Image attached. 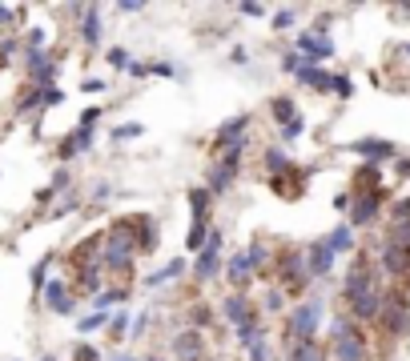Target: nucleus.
<instances>
[{
  "instance_id": "obj_1",
  "label": "nucleus",
  "mask_w": 410,
  "mask_h": 361,
  "mask_svg": "<svg viewBox=\"0 0 410 361\" xmlns=\"http://www.w3.org/2000/svg\"><path fill=\"white\" fill-rule=\"evenodd\" d=\"M133 257H141V245H137V221H117L113 229L105 233V245H101V269H113V273H125L133 265Z\"/></svg>"
},
{
  "instance_id": "obj_2",
  "label": "nucleus",
  "mask_w": 410,
  "mask_h": 361,
  "mask_svg": "<svg viewBox=\"0 0 410 361\" xmlns=\"http://www.w3.org/2000/svg\"><path fill=\"white\" fill-rule=\"evenodd\" d=\"M330 358L334 361H370V341H366V333H362L358 321H350V317H338L334 325H330Z\"/></svg>"
},
{
  "instance_id": "obj_3",
  "label": "nucleus",
  "mask_w": 410,
  "mask_h": 361,
  "mask_svg": "<svg viewBox=\"0 0 410 361\" xmlns=\"http://www.w3.org/2000/svg\"><path fill=\"white\" fill-rule=\"evenodd\" d=\"M322 317H326V305H322V297H306V301H302V305L290 313V321H286V333H290L294 341H318Z\"/></svg>"
},
{
  "instance_id": "obj_4",
  "label": "nucleus",
  "mask_w": 410,
  "mask_h": 361,
  "mask_svg": "<svg viewBox=\"0 0 410 361\" xmlns=\"http://www.w3.org/2000/svg\"><path fill=\"white\" fill-rule=\"evenodd\" d=\"M378 289V265L366 257V253H358L354 261L346 265V281H342V297H346V305L350 301H358V297L366 293H374Z\"/></svg>"
},
{
  "instance_id": "obj_5",
  "label": "nucleus",
  "mask_w": 410,
  "mask_h": 361,
  "mask_svg": "<svg viewBox=\"0 0 410 361\" xmlns=\"http://www.w3.org/2000/svg\"><path fill=\"white\" fill-rule=\"evenodd\" d=\"M246 148H249V141H237L233 148H226L221 157H217V164H214V173H210V193L214 197H221V193H230V185L237 180V173H242V157H246Z\"/></svg>"
},
{
  "instance_id": "obj_6",
  "label": "nucleus",
  "mask_w": 410,
  "mask_h": 361,
  "mask_svg": "<svg viewBox=\"0 0 410 361\" xmlns=\"http://www.w3.org/2000/svg\"><path fill=\"white\" fill-rule=\"evenodd\" d=\"M378 325L390 333L394 341H402L410 333V301L402 293H386L382 297V309H378Z\"/></svg>"
},
{
  "instance_id": "obj_7",
  "label": "nucleus",
  "mask_w": 410,
  "mask_h": 361,
  "mask_svg": "<svg viewBox=\"0 0 410 361\" xmlns=\"http://www.w3.org/2000/svg\"><path fill=\"white\" fill-rule=\"evenodd\" d=\"M310 285V273H306V249H290V253H281L278 257V289H294L302 293Z\"/></svg>"
},
{
  "instance_id": "obj_8",
  "label": "nucleus",
  "mask_w": 410,
  "mask_h": 361,
  "mask_svg": "<svg viewBox=\"0 0 410 361\" xmlns=\"http://www.w3.org/2000/svg\"><path fill=\"white\" fill-rule=\"evenodd\" d=\"M221 245H226V237H221V229H210V241H205V249L193 257V277L201 281V285H210V281L226 269V261H221Z\"/></svg>"
},
{
  "instance_id": "obj_9",
  "label": "nucleus",
  "mask_w": 410,
  "mask_h": 361,
  "mask_svg": "<svg viewBox=\"0 0 410 361\" xmlns=\"http://www.w3.org/2000/svg\"><path fill=\"white\" fill-rule=\"evenodd\" d=\"M298 52L306 56V61H314V65H322V61H330L334 56V36H330L326 24H318V29H310V33L298 36Z\"/></svg>"
},
{
  "instance_id": "obj_10",
  "label": "nucleus",
  "mask_w": 410,
  "mask_h": 361,
  "mask_svg": "<svg viewBox=\"0 0 410 361\" xmlns=\"http://www.w3.org/2000/svg\"><path fill=\"white\" fill-rule=\"evenodd\" d=\"M249 125H254L249 113H237V116H230V121H221L217 132H214V153H226V148H233L237 141H249Z\"/></svg>"
},
{
  "instance_id": "obj_11",
  "label": "nucleus",
  "mask_w": 410,
  "mask_h": 361,
  "mask_svg": "<svg viewBox=\"0 0 410 361\" xmlns=\"http://www.w3.org/2000/svg\"><path fill=\"white\" fill-rule=\"evenodd\" d=\"M378 269L386 273V277H394V281H402L410 273V245H398V241H386L382 245V253H378Z\"/></svg>"
},
{
  "instance_id": "obj_12",
  "label": "nucleus",
  "mask_w": 410,
  "mask_h": 361,
  "mask_svg": "<svg viewBox=\"0 0 410 361\" xmlns=\"http://www.w3.org/2000/svg\"><path fill=\"white\" fill-rule=\"evenodd\" d=\"M382 189L378 193H354V205H350V229L358 225V229H366V225H374L378 209H382Z\"/></svg>"
},
{
  "instance_id": "obj_13",
  "label": "nucleus",
  "mask_w": 410,
  "mask_h": 361,
  "mask_svg": "<svg viewBox=\"0 0 410 361\" xmlns=\"http://www.w3.org/2000/svg\"><path fill=\"white\" fill-rule=\"evenodd\" d=\"M41 301H45V309L61 313V317H68V313H73V305H77V297L68 293V281H61V277H49V285H45Z\"/></svg>"
},
{
  "instance_id": "obj_14",
  "label": "nucleus",
  "mask_w": 410,
  "mask_h": 361,
  "mask_svg": "<svg viewBox=\"0 0 410 361\" xmlns=\"http://www.w3.org/2000/svg\"><path fill=\"white\" fill-rule=\"evenodd\" d=\"M350 153H362L370 164H382V161H394V157H398L394 141H382V137H362V141H350Z\"/></svg>"
},
{
  "instance_id": "obj_15",
  "label": "nucleus",
  "mask_w": 410,
  "mask_h": 361,
  "mask_svg": "<svg viewBox=\"0 0 410 361\" xmlns=\"http://www.w3.org/2000/svg\"><path fill=\"white\" fill-rule=\"evenodd\" d=\"M334 253H330V245L326 241H314L310 249H306V273H310V281H322V277H330V269H334Z\"/></svg>"
},
{
  "instance_id": "obj_16",
  "label": "nucleus",
  "mask_w": 410,
  "mask_h": 361,
  "mask_svg": "<svg viewBox=\"0 0 410 361\" xmlns=\"http://www.w3.org/2000/svg\"><path fill=\"white\" fill-rule=\"evenodd\" d=\"M169 349H173V361H205V353H201L205 345H201V333H197V329H185V333H177Z\"/></svg>"
},
{
  "instance_id": "obj_17",
  "label": "nucleus",
  "mask_w": 410,
  "mask_h": 361,
  "mask_svg": "<svg viewBox=\"0 0 410 361\" xmlns=\"http://www.w3.org/2000/svg\"><path fill=\"white\" fill-rule=\"evenodd\" d=\"M334 77H338V72H326V68L314 65V61H306V65L298 68V81L310 84L314 93H334Z\"/></svg>"
},
{
  "instance_id": "obj_18",
  "label": "nucleus",
  "mask_w": 410,
  "mask_h": 361,
  "mask_svg": "<svg viewBox=\"0 0 410 361\" xmlns=\"http://www.w3.org/2000/svg\"><path fill=\"white\" fill-rule=\"evenodd\" d=\"M221 317H226L233 329L246 325L249 317H254V305H249V297H246V293H230L226 301H221Z\"/></svg>"
},
{
  "instance_id": "obj_19",
  "label": "nucleus",
  "mask_w": 410,
  "mask_h": 361,
  "mask_svg": "<svg viewBox=\"0 0 410 361\" xmlns=\"http://www.w3.org/2000/svg\"><path fill=\"white\" fill-rule=\"evenodd\" d=\"M226 277H230L233 293H246V289H249V277H254V269H249V257H246V253H233L230 261H226Z\"/></svg>"
},
{
  "instance_id": "obj_20",
  "label": "nucleus",
  "mask_w": 410,
  "mask_h": 361,
  "mask_svg": "<svg viewBox=\"0 0 410 361\" xmlns=\"http://www.w3.org/2000/svg\"><path fill=\"white\" fill-rule=\"evenodd\" d=\"M101 13H105L101 4H85V13H81V40L89 49H97L101 33H105V29H101Z\"/></svg>"
},
{
  "instance_id": "obj_21",
  "label": "nucleus",
  "mask_w": 410,
  "mask_h": 361,
  "mask_svg": "<svg viewBox=\"0 0 410 361\" xmlns=\"http://www.w3.org/2000/svg\"><path fill=\"white\" fill-rule=\"evenodd\" d=\"M93 132H97V129H73V132L65 137V141H61L57 157H61V161H73V157H81L85 148L93 145Z\"/></svg>"
},
{
  "instance_id": "obj_22",
  "label": "nucleus",
  "mask_w": 410,
  "mask_h": 361,
  "mask_svg": "<svg viewBox=\"0 0 410 361\" xmlns=\"http://www.w3.org/2000/svg\"><path fill=\"white\" fill-rule=\"evenodd\" d=\"M286 361H330V349H322L318 341H294L286 349Z\"/></svg>"
},
{
  "instance_id": "obj_23",
  "label": "nucleus",
  "mask_w": 410,
  "mask_h": 361,
  "mask_svg": "<svg viewBox=\"0 0 410 361\" xmlns=\"http://www.w3.org/2000/svg\"><path fill=\"white\" fill-rule=\"evenodd\" d=\"M185 273V257H173V261H165L161 269H153L145 277V289H161L165 281H173V277H181Z\"/></svg>"
},
{
  "instance_id": "obj_24",
  "label": "nucleus",
  "mask_w": 410,
  "mask_h": 361,
  "mask_svg": "<svg viewBox=\"0 0 410 361\" xmlns=\"http://www.w3.org/2000/svg\"><path fill=\"white\" fill-rule=\"evenodd\" d=\"M185 201H189V213H193V221H205V225H210V205H214V193L201 185V189H189V193H185Z\"/></svg>"
},
{
  "instance_id": "obj_25",
  "label": "nucleus",
  "mask_w": 410,
  "mask_h": 361,
  "mask_svg": "<svg viewBox=\"0 0 410 361\" xmlns=\"http://www.w3.org/2000/svg\"><path fill=\"white\" fill-rule=\"evenodd\" d=\"M322 241L330 245V253H334V257H338V253H350V249H354V229H350V225L342 221V225H334V229H330Z\"/></svg>"
},
{
  "instance_id": "obj_26",
  "label": "nucleus",
  "mask_w": 410,
  "mask_h": 361,
  "mask_svg": "<svg viewBox=\"0 0 410 361\" xmlns=\"http://www.w3.org/2000/svg\"><path fill=\"white\" fill-rule=\"evenodd\" d=\"M133 221H137V245H141V253H153L157 249V221L149 213L133 217Z\"/></svg>"
},
{
  "instance_id": "obj_27",
  "label": "nucleus",
  "mask_w": 410,
  "mask_h": 361,
  "mask_svg": "<svg viewBox=\"0 0 410 361\" xmlns=\"http://www.w3.org/2000/svg\"><path fill=\"white\" fill-rule=\"evenodd\" d=\"M97 329H109V313H101V309H93V313H85V317H77V333H97Z\"/></svg>"
},
{
  "instance_id": "obj_28",
  "label": "nucleus",
  "mask_w": 410,
  "mask_h": 361,
  "mask_svg": "<svg viewBox=\"0 0 410 361\" xmlns=\"http://www.w3.org/2000/svg\"><path fill=\"white\" fill-rule=\"evenodd\" d=\"M270 113H274V121H278V129L286 125V121H294L298 116V105L290 97H274V105H270Z\"/></svg>"
},
{
  "instance_id": "obj_29",
  "label": "nucleus",
  "mask_w": 410,
  "mask_h": 361,
  "mask_svg": "<svg viewBox=\"0 0 410 361\" xmlns=\"http://www.w3.org/2000/svg\"><path fill=\"white\" fill-rule=\"evenodd\" d=\"M242 253L249 257V269H254V273H258V269H262V265L270 261V249H265V241H249V245L242 249Z\"/></svg>"
},
{
  "instance_id": "obj_30",
  "label": "nucleus",
  "mask_w": 410,
  "mask_h": 361,
  "mask_svg": "<svg viewBox=\"0 0 410 361\" xmlns=\"http://www.w3.org/2000/svg\"><path fill=\"white\" fill-rule=\"evenodd\" d=\"M49 265H52V253H49V257H41V261L33 265V293L36 297L45 293V285H49Z\"/></svg>"
},
{
  "instance_id": "obj_31",
  "label": "nucleus",
  "mask_w": 410,
  "mask_h": 361,
  "mask_svg": "<svg viewBox=\"0 0 410 361\" xmlns=\"http://www.w3.org/2000/svg\"><path fill=\"white\" fill-rule=\"evenodd\" d=\"M105 61H109V68H117V72H129V68H133V56H129V49H121V45L105 52Z\"/></svg>"
},
{
  "instance_id": "obj_32",
  "label": "nucleus",
  "mask_w": 410,
  "mask_h": 361,
  "mask_svg": "<svg viewBox=\"0 0 410 361\" xmlns=\"http://www.w3.org/2000/svg\"><path fill=\"white\" fill-rule=\"evenodd\" d=\"M77 205H81V193H77V189H68V193H61V201H57V209H52V221H61L65 213H73Z\"/></svg>"
},
{
  "instance_id": "obj_33",
  "label": "nucleus",
  "mask_w": 410,
  "mask_h": 361,
  "mask_svg": "<svg viewBox=\"0 0 410 361\" xmlns=\"http://www.w3.org/2000/svg\"><path fill=\"white\" fill-rule=\"evenodd\" d=\"M281 141H286V145H294V141H298V137H302V132H306V116H302V113H298L294 116V121H286V125H281Z\"/></svg>"
},
{
  "instance_id": "obj_34",
  "label": "nucleus",
  "mask_w": 410,
  "mask_h": 361,
  "mask_svg": "<svg viewBox=\"0 0 410 361\" xmlns=\"http://www.w3.org/2000/svg\"><path fill=\"white\" fill-rule=\"evenodd\" d=\"M109 333H113V337H125V333H133V321H129V313H125V309L109 313Z\"/></svg>"
},
{
  "instance_id": "obj_35",
  "label": "nucleus",
  "mask_w": 410,
  "mask_h": 361,
  "mask_svg": "<svg viewBox=\"0 0 410 361\" xmlns=\"http://www.w3.org/2000/svg\"><path fill=\"white\" fill-rule=\"evenodd\" d=\"M265 169H270V173H286V169H290V153H286V148H265Z\"/></svg>"
},
{
  "instance_id": "obj_36",
  "label": "nucleus",
  "mask_w": 410,
  "mask_h": 361,
  "mask_svg": "<svg viewBox=\"0 0 410 361\" xmlns=\"http://www.w3.org/2000/svg\"><path fill=\"white\" fill-rule=\"evenodd\" d=\"M262 305H265V313L286 309V293H281L278 285H270V289H265V297H262Z\"/></svg>"
},
{
  "instance_id": "obj_37",
  "label": "nucleus",
  "mask_w": 410,
  "mask_h": 361,
  "mask_svg": "<svg viewBox=\"0 0 410 361\" xmlns=\"http://www.w3.org/2000/svg\"><path fill=\"white\" fill-rule=\"evenodd\" d=\"M133 137H145V125L141 121H129V125H117L113 141H133Z\"/></svg>"
},
{
  "instance_id": "obj_38",
  "label": "nucleus",
  "mask_w": 410,
  "mask_h": 361,
  "mask_svg": "<svg viewBox=\"0 0 410 361\" xmlns=\"http://www.w3.org/2000/svg\"><path fill=\"white\" fill-rule=\"evenodd\" d=\"M185 317H189V325H193V329H205V325H214V313L205 309V305H193V309L185 313Z\"/></svg>"
},
{
  "instance_id": "obj_39",
  "label": "nucleus",
  "mask_w": 410,
  "mask_h": 361,
  "mask_svg": "<svg viewBox=\"0 0 410 361\" xmlns=\"http://www.w3.org/2000/svg\"><path fill=\"white\" fill-rule=\"evenodd\" d=\"M36 89V84H33ZM65 93H61V84H49V89H41V109H52V105H61Z\"/></svg>"
},
{
  "instance_id": "obj_40",
  "label": "nucleus",
  "mask_w": 410,
  "mask_h": 361,
  "mask_svg": "<svg viewBox=\"0 0 410 361\" xmlns=\"http://www.w3.org/2000/svg\"><path fill=\"white\" fill-rule=\"evenodd\" d=\"M298 13H302V8H278V13H274V29H278V33H286V29L298 20Z\"/></svg>"
},
{
  "instance_id": "obj_41",
  "label": "nucleus",
  "mask_w": 410,
  "mask_h": 361,
  "mask_svg": "<svg viewBox=\"0 0 410 361\" xmlns=\"http://www.w3.org/2000/svg\"><path fill=\"white\" fill-rule=\"evenodd\" d=\"M125 297H129L125 289H105V293H97V297H93V305H97V309L105 313V305H113V301H125Z\"/></svg>"
},
{
  "instance_id": "obj_42",
  "label": "nucleus",
  "mask_w": 410,
  "mask_h": 361,
  "mask_svg": "<svg viewBox=\"0 0 410 361\" xmlns=\"http://www.w3.org/2000/svg\"><path fill=\"white\" fill-rule=\"evenodd\" d=\"M246 358L249 361H270V341H265V337H262V341H249L246 345Z\"/></svg>"
},
{
  "instance_id": "obj_43",
  "label": "nucleus",
  "mask_w": 410,
  "mask_h": 361,
  "mask_svg": "<svg viewBox=\"0 0 410 361\" xmlns=\"http://www.w3.org/2000/svg\"><path fill=\"white\" fill-rule=\"evenodd\" d=\"M306 65V56H302V52H286V56H281V72H290V77H298V68Z\"/></svg>"
},
{
  "instance_id": "obj_44",
  "label": "nucleus",
  "mask_w": 410,
  "mask_h": 361,
  "mask_svg": "<svg viewBox=\"0 0 410 361\" xmlns=\"http://www.w3.org/2000/svg\"><path fill=\"white\" fill-rule=\"evenodd\" d=\"M109 197H113V185H109V180H97V185H93V193H89L93 205H105Z\"/></svg>"
},
{
  "instance_id": "obj_45",
  "label": "nucleus",
  "mask_w": 410,
  "mask_h": 361,
  "mask_svg": "<svg viewBox=\"0 0 410 361\" xmlns=\"http://www.w3.org/2000/svg\"><path fill=\"white\" fill-rule=\"evenodd\" d=\"M101 113H105V109H97V105H93V109H85V113H81V121H77V129H97Z\"/></svg>"
},
{
  "instance_id": "obj_46",
  "label": "nucleus",
  "mask_w": 410,
  "mask_h": 361,
  "mask_svg": "<svg viewBox=\"0 0 410 361\" xmlns=\"http://www.w3.org/2000/svg\"><path fill=\"white\" fill-rule=\"evenodd\" d=\"M29 109H41V89H29L20 97V113H29Z\"/></svg>"
},
{
  "instance_id": "obj_47",
  "label": "nucleus",
  "mask_w": 410,
  "mask_h": 361,
  "mask_svg": "<svg viewBox=\"0 0 410 361\" xmlns=\"http://www.w3.org/2000/svg\"><path fill=\"white\" fill-rule=\"evenodd\" d=\"M354 93V81L350 77H334V97H350Z\"/></svg>"
},
{
  "instance_id": "obj_48",
  "label": "nucleus",
  "mask_w": 410,
  "mask_h": 361,
  "mask_svg": "<svg viewBox=\"0 0 410 361\" xmlns=\"http://www.w3.org/2000/svg\"><path fill=\"white\" fill-rule=\"evenodd\" d=\"M237 13H242V17H265V13H270V8H265V4H237Z\"/></svg>"
},
{
  "instance_id": "obj_49",
  "label": "nucleus",
  "mask_w": 410,
  "mask_h": 361,
  "mask_svg": "<svg viewBox=\"0 0 410 361\" xmlns=\"http://www.w3.org/2000/svg\"><path fill=\"white\" fill-rule=\"evenodd\" d=\"M117 13H125V17H137V13H145V4H141V0H125V4H117Z\"/></svg>"
},
{
  "instance_id": "obj_50",
  "label": "nucleus",
  "mask_w": 410,
  "mask_h": 361,
  "mask_svg": "<svg viewBox=\"0 0 410 361\" xmlns=\"http://www.w3.org/2000/svg\"><path fill=\"white\" fill-rule=\"evenodd\" d=\"M77 361H101V349H93V345H77Z\"/></svg>"
},
{
  "instance_id": "obj_51",
  "label": "nucleus",
  "mask_w": 410,
  "mask_h": 361,
  "mask_svg": "<svg viewBox=\"0 0 410 361\" xmlns=\"http://www.w3.org/2000/svg\"><path fill=\"white\" fill-rule=\"evenodd\" d=\"M20 13L17 8H8V4H0V29H8V24H13V20H17Z\"/></svg>"
},
{
  "instance_id": "obj_52",
  "label": "nucleus",
  "mask_w": 410,
  "mask_h": 361,
  "mask_svg": "<svg viewBox=\"0 0 410 361\" xmlns=\"http://www.w3.org/2000/svg\"><path fill=\"white\" fill-rule=\"evenodd\" d=\"M13 52H17V40H0V65H8Z\"/></svg>"
},
{
  "instance_id": "obj_53",
  "label": "nucleus",
  "mask_w": 410,
  "mask_h": 361,
  "mask_svg": "<svg viewBox=\"0 0 410 361\" xmlns=\"http://www.w3.org/2000/svg\"><path fill=\"white\" fill-rule=\"evenodd\" d=\"M149 317H153V313H137V321H133V333H137V337H141V333H145V325H149Z\"/></svg>"
},
{
  "instance_id": "obj_54",
  "label": "nucleus",
  "mask_w": 410,
  "mask_h": 361,
  "mask_svg": "<svg viewBox=\"0 0 410 361\" xmlns=\"http://www.w3.org/2000/svg\"><path fill=\"white\" fill-rule=\"evenodd\" d=\"M81 89H85V93H101V89H105V81H101V77H85Z\"/></svg>"
},
{
  "instance_id": "obj_55",
  "label": "nucleus",
  "mask_w": 410,
  "mask_h": 361,
  "mask_svg": "<svg viewBox=\"0 0 410 361\" xmlns=\"http://www.w3.org/2000/svg\"><path fill=\"white\" fill-rule=\"evenodd\" d=\"M52 197H57V189H52V185H45V189H41V193H36V205H49Z\"/></svg>"
},
{
  "instance_id": "obj_56",
  "label": "nucleus",
  "mask_w": 410,
  "mask_h": 361,
  "mask_svg": "<svg viewBox=\"0 0 410 361\" xmlns=\"http://www.w3.org/2000/svg\"><path fill=\"white\" fill-rule=\"evenodd\" d=\"M350 205H354V193H338L334 197V209H350Z\"/></svg>"
},
{
  "instance_id": "obj_57",
  "label": "nucleus",
  "mask_w": 410,
  "mask_h": 361,
  "mask_svg": "<svg viewBox=\"0 0 410 361\" xmlns=\"http://www.w3.org/2000/svg\"><path fill=\"white\" fill-rule=\"evenodd\" d=\"M246 56H249V52H246V49H242V45H237V49H233V52H230V61H233V65H246Z\"/></svg>"
},
{
  "instance_id": "obj_58",
  "label": "nucleus",
  "mask_w": 410,
  "mask_h": 361,
  "mask_svg": "<svg viewBox=\"0 0 410 361\" xmlns=\"http://www.w3.org/2000/svg\"><path fill=\"white\" fill-rule=\"evenodd\" d=\"M113 361H137V358H133V353H121V358H113Z\"/></svg>"
},
{
  "instance_id": "obj_59",
  "label": "nucleus",
  "mask_w": 410,
  "mask_h": 361,
  "mask_svg": "<svg viewBox=\"0 0 410 361\" xmlns=\"http://www.w3.org/2000/svg\"><path fill=\"white\" fill-rule=\"evenodd\" d=\"M41 361H57V353H45V358H41Z\"/></svg>"
},
{
  "instance_id": "obj_60",
  "label": "nucleus",
  "mask_w": 410,
  "mask_h": 361,
  "mask_svg": "<svg viewBox=\"0 0 410 361\" xmlns=\"http://www.w3.org/2000/svg\"><path fill=\"white\" fill-rule=\"evenodd\" d=\"M149 361H165V358H149Z\"/></svg>"
},
{
  "instance_id": "obj_61",
  "label": "nucleus",
  "mask_w": 410,
  "mask_h": 361,
  "mask_svg": "<svg viewBox=\"0 0 410 361\" xmlns=\"http://www.w3.org/2000/svg\"><path fill=\"white\" fill-rule=\"evenodd\" d=\"M407 56H410V45H407Z\"/></svg>"
}]
</instances>
